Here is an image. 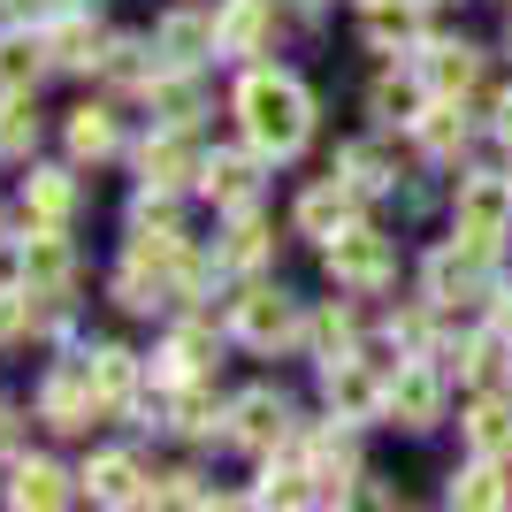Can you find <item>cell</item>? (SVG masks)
I'll use <instances>...</instances> for the list:
<instances>
[{
    "label": "cell",
    "mask_w": 512,
    "mask_h": 512,
    "mask_svg": "<svg viewBox=\"0 0 512 512\" xmlns=\"http://www.w3.org/2000/svg\"><path fill=\"white\" fill-rule=\"evenodd\" d=\"M428 8L436 0H360V39L375 54H413L428 39Z\"/></svg>",
    "instance_id": "cell-13"
},
{
    "label": "cell",
    "mask_w": 512,
    "mask_h": 512,
    "mask_svg": "<svg viewBox=\"0 0 512 512\" xmlns=\"http://www.w3.org/2000/svg\"><path fill=\"white\" fill-rule=\"evenodd\" d=\"M268 253H276V237H268L260 207H237V214H230V237L214 245V268H222V276H237V268H260Z\"/></svg>",
    "instance_id": "cell-31"
},
{
    "label": "cell",
    "mask_w": 512,
    "mask_h": 512,
    "mask_svg": "<svg viewBox=\"0 0 512 512\" xmlns=\"http://www.w3.org/2000/svg\"><path fill=\"white\" fill-rule=\"evenodd\" d=\"M153 46H161V69H199L214 54V16H199V8H169V16L153 23Z\"/></svg>",
    "instance_id": "cell-20"
},
{
    "label": "cell",
    "mask_w": 512,
    "mask_h": 512,
    "mask_svg": "<svg viewBox=\"0 0 512 512\" xmlns=\"http://www.w3.org/2000/svg\"><path fill=\"white\" fill-rule=\"evenodd\" d=\"M421 291L444 306V314H451V306H482L497 291V253H490V245H467V237L451 230L444 245H428V253H421Z\"/></svg>",
    "instance_id": "cell-3"
},
{
    "label": "cell",
    "mask_w": 512,
    "mask_h": 512,
    "mask_svg": "<svg viewBox=\"0 0 512 512\" xmlns=\"http://www.w3.org/2000/svg\"><path fill=\"white\" fill-rule=\"evenodd\" d=\"M16 268H23V283H31L39 299H69V283H77V253H69V237L54 230V222H31Z\"/></svg>",
    "instance_id": "cell-12"
},
{
    "label": "cell",
    "mask_w": 512,
    "mask_h": 512,
    "mask_svg": "<svg viewBox=\"0 0 512 512\" xmlns=\"http://www.w3.org/2000/svg\"><path fill=\"white\" fill-rule=\"evenodd\" d=\"M230 329L245 352H283V344H306V314L291 291H268V283H253L245 299L230 306Z\"/></svg>",
    "instance_id": "cell-6"
},
{
    "label": "cell",
    "mask_w": 512,
    "mask_h": 512,
    "mask_svg": "<svg viewBox=\"0 0 512 512\" xmlns=\"http://www.w3.org/2000/svg\"><path fill=\"white\" fill-rule=\"evenodd\" d=\"M85 490H92V505H161V482H146L130 451H100V459H85Z\"/></svg>",
    "instance_id": "cell-18"
},
{
    "label": "cell",
    "mask_w": 512,
    "mask_h": 512,
    "mask_svg": "<svg viewBox=\"0 0 512 512\" xmlns=\"http://www.w3.org/2000/svg\"><path fill=\"white\" fill-rule=\"evenodd\" d=\"M0 237H8V207H0Z\"/></svg>",
    "instance_id": "cell-43"
},
{
    "label": "cell",
    "mask_w": 512,
    "mask_h": 512,
    "mask_svg": "<svg viewBox=\"0 0 512 512\" xmlns=\"http://www.w3.org/2000/svg\"><path fill=\"white\" fill-rule=\"evenodd\" d=\"M69 497L77 490H69V474L54 467V459H16V482H8V505L16 512H31V505L54 512V505H69Z\"/></svg>",
    "instance_id": "cell-34"
},
{
    "label": "cell",
    "mask_w": 512,
    "mask_h": 512,
    "mask_svg": "<svg viewBox=\"0 0 512 512\" xmlns=\"http://www.w3.org/2000/svg\"><path fill=\"white\" fill-rule=\"evenodd\" d=\"M306 352H314V360H344V352H360V314H352V291L306 321Z\"/></svg>",
    "instance_id": "cell-35"
},
{
    "label": "cell",
    "mask_w": 512,
    "mask_h": 512,
    "mask_svg": "<svg viewBox=\"0 0 512 512\" xmlns=\"http://www.w3.org/2000/svg\"><path fill=\"white\" fill-rule=\"evenodd\" d=\"M474 130H482V123H474V107H467V100H428V107H421V123H413L406 138L428 153V161H467Z\"/></svg>",
    "instance_id": "cell-16"
},
{
    "label": "cell",
    "mask_w": 512,
    "mask_h": 512,
    "mask_svg": "<svg viewBox=\"0 0 512 512\" xmlns=\"http://www.w3.org/2000/svg\"><path fill=\"white\" fill-rule=\"evenodd\" d=\"M444 505L505 512L512 505V459H474V451H467V467H451V482H444Z\"/></svg>",
    "instance_id": "cell-19"
},
{
    "label": "cell",
    "mask_w": 512,
    "mask_h": 512,
    "mask_svg": "<svg viewBox=\"0 0 512 512\" xmlns=\"http://www.w3.org/2000/svg\"><path fill=\"white\" fill-rule=\"evenodd\" d=\"M505 46H512V31H505Z\"/></svg>",
    "instance_id": "cell-44"
},
{
    "label": "cell",
    "mask_w": 512,
    "mask_h": 512,
    "mask_svg": "<svg viewBox=\"0 0 512 512\" xmlns=\"http://www.w3.org/2000/svg\"><path fill=\"white\" fill-rule=\"evenodd\" d=\"M321 260H329V283H337V291H352V299H375V291H390V283H398V245H390L383 230H367V222L337 230L329 245H321Z\"/></svg>",
    "instance_id": "cell-5"
},
{
    "label": "cell",
    "mask_w": 512,
    "mask_h": 512,
    "mask_svg": "<svg viewBox=\"0 0 512 512\" xmlns=\"http://www.w3.org/2000/svg\"><path fill=\"white\" fill-rule=\"evenodd\" d=\"M283 436H291V398L283 390H245V398H230V444L245 451H276Z\"/></svg>",
    "instance_id": "cell-14"
},
{
    "label": "cell",
    "mask_w": 512,
    "mask_h": 512,
    "mask_svg": "<svg viewBox=\"0 0 512 512\" xmlns=\"http://www.w3.org/2000/svg\"><path fill=\"white\" fill-rule=\"evenodd\" d=\"M169 428H176V436H230V406L207 390V375H199V383H184V390L169 398Z\"/></svg>",
    "instance_id": "cell-33"
},
{
    "label": "cell",
    "mask_w": 512,
    "mask_h": 512,
    "mask_svg": "<svg viewBox=\"0 0 512 512\" xmlns=\"http://www.w3.org/2000/svg\"><path fill=\"white\" fill-rule=\"evenodd\" d=\"M306 467H314V497H352V482H367L352 436H306Z\"/></svg>",
    "instance_id": "cell-25"
},
{
    "label": "cell",
    "mask_w": 512,
    "mask_h": 512,
    "mask_svg": "<svg viewBox=\"0 0 512 512\" xmlns=\"http://www.w3.org/2000/svg\"><path fill=\"white\" fill-rule=\"evenodd\" d=\"M413 69H421V85L436 92V100H474L490 54H482L474 39H444V31H428V39L413 46Z\"/></svg>",
    "instance_id": "cell-8"
},
{
    "label": "cell",
    "mask_w": 512,
    "mask_h": 512,
    "mask_svg": "<svg viewBox=\"0 0 512 512\" xmlns=\"http://www.w3.org/2000/svg\"><path fill=\"white\" fill-rule=\"evenodd\" d=\"M46 31L39 23H16V31H0V92H31L46 77Z\"/></svg>",
    "instance_id": "cell-23"
},
{
    "label": "cell",
    "mask_w": 512,
    "mask_h": 512,
    "mask_svg": "<svg viewBox=\"0 0 512 512\" xmlns=\"http://www.w3.org/2000/svg\"><path fill=\"white\" fill-rule=\"evenodd\" d=\"M230 115L245 130V146H260L268 161H299L314 138V92L291 69H245L230 92Z\"/></svg>",
    "instance_id": "cell-1"
},
{
    "label": "cell",
    "mask_w": 512,
    "mask_h": 512,
    "mask_svg": "<svg viewBox=\"0 0 512 512\" xmlns=\"http://www.w3.org/2000/svg\"><path fill=\"white\" fill-rule=\"evenodd\" d=\"M39 146V107L31 92H0V161H31Z\"/></svg>",
    "instance_id": "cell-37"
},
{
    "label": "cell",
    "mask_w": 512,
    "mask_h": 512,
    "mask_svg": "<svg viewBox=\"0 0 512 512\" xmlns=\"http://www.w3.org/2000/svg\"><path fill=\"white\" fill-rule=\"evenodd\" d=\"M46 62L69 69V77H85V69H100V62H107V39L92 31V16H77V8H69V16L46 23Z\"/></svg>",
    "instance_id": "cell-21"
},
{
    "label": "cell",
    "mask_w": 512,
    "mask_h": 512,
    "mask_svg": "<svg viewBox=\"0 0 512 512\" xmlns=\"http://www.w3.org/2000/svg\"><path fill=\"white\" fill-rule=\"evenodd\" d=\"M207 360H214V337L199 329V321H184V329L161 344V360H153V383H161V390H184V383H199V375H207Z\"/></svg>",
    "instance_id": "cell-24"
},
{
    "label": "cell",
    "mask_w": 512,
    "mask_h": 512,
    "mask_svg": "<svg viewBox=\"0 0 512 512\" xmlns=\"http://www.w3.org/2000/svg\"><path fill=\"white\" fill-rule=\"evenodd\" d=\"M16 451H23V421H16V406L0 398V459H16Z\"/></svg>",
    "instance_id": "cell-42"
},
{
    "label": "cell",
    "mask_w": 512,
    "mask_h": 512,
    "mask_svg": "<svg viewBox=\"0 0 512 512\" xmlns=\"http://www.w3.org/2000/svg\"><path fill=\"white\" fill-rule=\"evenodd\" d=\"M459 444H467L474 459H512V390H467Z\"/></svg>",
    "instance_id": "cell-15"
},
{
    "label": "cell",
    "mask_w": 512,
    "mask_h": 512,
    "mask_svg": "<svg viewBox=\"0 0 512 512\" xmlns=\"http://www.w3.org/2000/svg\"><path fill=\"white\" fill-rule=\"evenodd\" d=\"M444 413H451V367L436 352H406L383 383V421L428 436V428H444Z\"/></svg>",
    "instance_id": "cell-2"
},
{
    "label": "cell",
    "mask_w": 512,
    "mask_h": 512,
    "mask_svg": "<svg viewBox=\"0 0 512 512\" xmlns=\"http://www.w3.org/2000/svg\"><path fill=\"white\" fill-rule=\"evenodd\" d=\"M8 8H16L23 23H39V31H46V23H54V16H69L77 0H8Z\"/></svg>",
    "instance_id": "cell-40"
},
{
    "label": "cell",
    "mask_w": 512,
    "mask_h": 512,
    "mask_svg": "<svg viewBox=\"0 0 512 512\" xmlns=\"http://www.w3.org/2000/svg\"><path fill=\"white\" fill-rule=\"evenodd\" d=\"M451 230L467 237V245L505 253V237H512V169H459V184H451Z\"/></svg>",
    "instance_id": "cell-4"
},
{
    "label": "cell",
    "mask_w": 512,
    "mask_h": 512,
    "mask_svg": "<svg viewBox=\"0 0 512 512\" xmlns=\"http://www.w3.org/2000/svg\"><path fill=\"white\" fill-rule=\"evenodd\" d=\"M92 413L100 406V390H92V367L85 360H54L39 383V421L54 428V436H77V428H92Z\"/></svg>",
    "instance_id": "cell-9"
},
{
    "label": "cell",
    "mask_w": 512,
    "mask_h": 512,
    "mask_svg": "<svg viewBox=\"0 0 512 512\" xmlns=\"http://www.w3.org/2000/svg\"><path fill=\"white\" fill-rule=\"evenodd\" d=\"M146 107H153V123L161 130H192L199 115H207V100H199V85H192V69H161L146 85Z\"/></svg>",
    "instance_id": "cell-29"
},
{
    "label": "cell",
    "mask_w": 512,
    "mask_h": 512,
    "mask_svg": "<svg viewBox=\"0 0 512 512\" xmlns=\"http://www.w3.org/2000/svg\"><path fill=\"white\" fill-rule=\"evenodd\" d=\"M153 54H161V46H153V39H130V31H123V39H107V77H115V85H130V92H146L153 85V77H161V62H153Z\"/></svg>",
    "instance_id": "cell-36"
},
{
    "label": "cell",
    "mask_w": 512,
    "mask_h": 512,
    "mask_svg": "<svg viewBox=\"0 0 512 512\" xmlns=\"http://www.w3.org/2000/svg\"><path fill=\"white\" fill-rule=\"evenodd\" d=\"M276 39V0H222L214 8V54L222 62H253Z\"/></svg>",
    "instance_id": "cell-11"
},
{
    "label": "cell",
    "mask_w": 512,
    "mask_h": 512,
    "mask_svg": "<svg viewBox=\"0 0 512 512\" xmlns=\"http://www.w3.org/2000/svg\"><path fill=\"white\" fill-rule=\"evenodd\" d=\"M490 138H497V146L512 153V85H505V92L490 100Z\"/></svg>",
    "instance_id": "cell-41"
},
{
    "label": "cell",
    "mask_w": 512,
    "mask_h": 512,
    "mask_svg": "<svg viewBox=\"0 0 512 512\" xmlns=\"http://www.w3.org/2000/svg\"><path fill=\"white\" fill-rule=\"evenodd\" d=\"M260 169H268L260 146H230V153H214V161H199V192H207L222 214L260 207Z\"/></svg>",
    "instance_id": "cell-10"
},
{
    "label": "cell",
    "mask_w": 512,
    "mask_h": 512,
    "mask_svg": "<svg viewBox=\"0 0 512 512\" xmlns=\"http://www.w3.org/2000/svg\"><path fill=\"white\" fill-rule=\"evenodd\" d=\"M138 176H146V192H184V184L199 176L184 130H153L146 146H138Z\"/></svg>",
    "instance_id": "cell-22"
},
{
    "label": "cell",
    "mask_w": 512,
    "mask_h": 512,
    "mask_svg": "<svg viewBox=\"0 0 512 512\" xmlns=\"http://www.w3.org/2000/svg\"><path fill=\"white\" fill-rule=\"evenodd\" d=\"M62 138H69V161H92V169L123 153V123H115L107 107H77V115L62 123Z\"/></svg>",
    "instance_id": "cell-30"
},
{
    "label": "cell",
    "mask_w": 512,
    "mask_h": 512,
    "mask_svg": "<svg viewBox=\"0 0 512 512\" xmlns=\"http://www.w3.org/2000/svg\"><path fill=\"white\" fill-rule=\"evenodd\" d=\"M85 367H92V390H100L107 413H123L130 398H138V352H130V344H92Z\"/></svg>",
    "instance_id": "cell-27"
},
{
    "label": "cell",
    "mask_w": 512,
    "mask_h": 512,
    "mask_svg": "<svg viewBox=\"0 0 512 512\" xmlns=\"http://www.w3.org/2000/svg\"><path fill=\"white\" fill-rule=\"evenodd\" d=\"M428 100H436V92L421 85V69H406V77L390 69V77H375V92H367V107H375V123H383V130H413Z\"/></svg>",
    "instance_id": "cell-26"
},
{
    "label": "cell",
    "mask_w": 512,
    "mask_h": 512,
    "mask_svg": "<svg viewBox=\"0 0 512 512\" xmlns=\"http://www.w3.org/2000/svg\"><path fill=\"white\" fill-rule=\"evenodd\" d=\"M23 214L69 230V214H77V176H69V169H31V176H23Z\"/></svg>",
    "instance_id": "cell-32"
},
{
    "label": "cell",
    "mask_w": 512,
    "mask_h": 512,
    "mask_svg": "<svg viewBox=\"0 0 512 512\" xmlns=\"http://www.w3.org/2000/svg\"><path fill=\"white\" fill-rule=\"evenodd\" d=\"M383 383H390V367H375L367 352L321 360V398H329V413H337L344 428H367V421H383Z\"/></svg>",
    "instance_id": "cell-7"
},
{
    "label": "cell",
    "mask_w": 512,
    "mask_h": 512,
    "mask_svg": "<svg viewBox=\"0 0 512 512\" xmlns=\"http://www.w3.org/2000/svg\"><path fill=\"white\" fill-rule=\"evenodd\" d=\"M161 505H214V490H207V474H169V482H161Z\"/></svg>",
    "instance_id": "cell-39"
},
{
    "label": "cell",
    "mask_w": 512,
    "mask_h": 512,
    "mask_svg": "<svg viewBox=\"0 0 512 512\" xmlns=\"http://www.w3.org/2000/svg\"><path fill=\"white\" fill-rule=\"evenodd\" d=\"M291 222H299V237L329 245L337 230H352V222H360V192H352L344 176H329V184H306L299 207H291Z\"/></svg>",
    "instance_id": "cell-17"
},
{
    "label": "cell",
    "mask_w": 512,
    "mask_h": 512,
    "mask_svg": "<svg viewBox=\"0 0 512 512\" xmlns=\"http://www.w3.org/2000/svg\"><path fill=\"white\" fill-rule=\"evenodd\" d=\"M39 291H31V283H23V291H8V283H0V352H8V344H23L31 337V329H39Z\"/></svg>",
    "instance_id": "cell-38"
},
{
    "label": "cell",
    "mask_w": 512,
    "mask_h": 512,
    "mask_svg": "<svg viewBox=\"0 0 512 512\" xmlns=\"http://www.w3.org/2000/svg\"><path fill=\"white\" fill-rule=\"evenodd\" d=\"M337 176L352 184L360 199H383V192H398V161H390L375 138H352V146H337Z\"/></svg>",
    "instance_id": "cell-28"
}]
</instances>
